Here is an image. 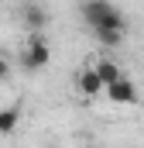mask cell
<instances>
[{
  "label": "cell",
  "mask_w": 144,
  "mask_h": 148,
  "mask_svg": "<svg viewBox=\"0 0 144 148\" xmlns=\"http://www.w3.org/2000/svg\"><path fill=\"white\" fill-rule=\"evenodd\" d=\"M124 31H127V28H96L93 35L100 38L107 48H117V45H124Z\"/></svg>",
  "instance_id": "obj_8"
},
{
  "label": "cell",
  "mask_w": 144,
  "mask_h": 148,
  "mask_svg": "<svg viewBox=\"0 0 144 148\" xmlns=\"http://www.w3.org/2000/svg\"><path fill=\"white\" fill-rule=\"evenodd\" d=\"M7 76H10V62H7V59H3V55H0V83H3V79H7Z\"/></svg>",
  "instance_id": "obj_9"
},
{
  "label": "cell",
  "mask_w": 144,
  "mask_h": 148,
  "mask_svg": "<svg viewBox=\"0 0 144 148\" xmlns=\"http://www.w3.org/2000/svg\"><path fill=\"white\" fill-rule=\"evenodd\" d=\"M79 93H86V97H100L103 93V83H100V76L93 73V66L86 73H79Z\"/></svg>",
  "instance_id": "obj_5"
},
{
  "label": "cell",
  "mask_w": 144,
  "mask_h": 148,
  "mask_svg": "<svg viewBox=\"0 0 144 148\" xmlns=\"http://www.w3.org/2000/svg\"><path fill=\"white\" fill-rule=\"evenodd\" d=\"M103 93H107L113 103H137V86H134L124 73L117 76L113 83H107V86H103Z\"/></svg>",
  "instance_id": "obj_3"
},
{
  "label": "cell",
  "mask_w": 144,
  "mask_h": 148,
  "mask_svg": "<svg viewBox=\"0 0 144 148\" xmlns=\"http://www.w3.org/2000/svg\"><path fill=\"white\" fill-rule=\"evenodd\" d=\"M82 21L96 31V28H127V21H124V14H120V7L113 3V0H82Z\"/></svg>",
  "instance_id": "obj_1"
},
{
  "label": "cell",
  "mask_w": 144,
  "mask_h": 148,
  "mask_svg": "<svg viewBox=\"0 0 144 148\" xmlns=\"http://www.w3.org/2000/svg\"><path fill=\"white\" fill-rule=\"evenodd\" d=\"M48 62H52V48H48L45 35H41V31H31L24 52H21V69H24V73H38V69H45Z\"/></svg>",
  "instance_id": "obj_2"
},
{
  "label": "cell",
  "mask_w": 144,
  "mask_h": 148,
  "mask_svg": "<svg viewBox=\"0 0 144 148\" xmlns=\"http://www.w3.org/2000/svg\"><path fill=\"white\" fill-rule=\"evenodd\" d=\"M24 24H28L31 31H45V28H48V10H41L38 3H28V7H24Z\"/></svg>",
  "instance_id": "obj_4"
},
{
  "label": "cell",
  "mask_w": 144,
  "mask_h": 148,
  "mask_svg": "<svg viewBox=\"0 0 144 148\" xmlns=\"http://www.w3.org/2000/svg\"><path fill=\"white\" fill-rule=\"evenodd\" d=\"M93 73L100 76V83L107 86V83H113V79L120 76V66H117L113 59H100V62H93Z\"/></svg>",
  "instance_id": "obj_6"
},
{
  "label": "cell",
  "mask_w": 144,
  "mask_h": 148,
  "mask_svg": "<svg viewBox=\"0 0 144 148\" xmlns=\"http://www.w3.org/2000/svg\"><path fill=\"white\" fill-rule=\"evenodd\" d=\"M21 121V107H3L0 110V134H14Z\"/></svg>",
  "instance_id": "obj_7"
}]
</instances>
